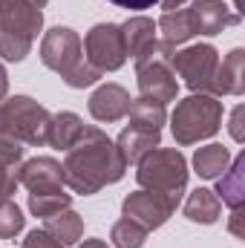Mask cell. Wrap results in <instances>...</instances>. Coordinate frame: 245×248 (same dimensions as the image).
<instances>
[{"instance_id":"19","label":"cell","mask_w":245,"mask_h":248,"mask_svg":"<svg viewBox=\"0 0 245 248\" xmlns=\"http://www.w3.org/2000/svg\"><path fill=\"white\" fill-rule=\"evenodd\" d=\"M231 150L225 144H205L193 153V173L199 179H219L231 165Z\"/></svg>"},{"instance_id":"25","label":"cell","mask_w":245,"mask_h":248,"mask_svg":"<svg viewBox=\"0 0 245 248\" xmlns=\"http://www.w3.org/2000/svg\"><path fill=\"white\" fill-rule=\"evenodd\" d=\"M147 234H150L147 228H141L138 222H133V219H127V217H122V219L110 228V240H113L116 248H144Z\"/></svg>"},{"instance_id":"30","label":"cell","mask_w":245,"mask_h":248,"mask_svg":"<svg viewBox=\"0 0 245 248\" xmlns=\"http://www.w3.org/2000/svg\"><path fill=\"white\" fill-rule=\"evenodd\" d=\"M243 116H245V107H243V104H237V107H234V113H231V124H228V130H231V139H234V141H245Z\"/></svg>"},{"instance_id":"2","label":"cell","mask_w":245,"mask_h":248,"mask_svg":"<svg viewBox=\"0 0 245 248\" xmlns=\"http://www.w3.org/2000/svg\"><path fill=\"white\" fill-rule=\"evenodd\" d=\"M41 63L52 72H58L63 78L66 87L72 90H84V87H92L95 81H101L104 75L90 66L84 58V44H81V35L72 32L69 26H52L44 41H41Z\"/></svg>"},{"instance_id":"9","label":"cell","mask_w":245,"mask_h":248,"mask_svg":"<svg viewBox=\"0 0 245 248\" xmlns=\"http://www.w3.org/2000/svg\"><path fill=\"white\" fill-rule=\"evenodd\" d=\"M84 58L90 66H95L101 75L122 69L127 61L124 52V38L119 23H95L87 35H84Z\"/></svg>"},{"instance_id":"8","label":"cell","mask_w":245,"mask_h":248,"mask_svg":"<svg viewBox=\"0 0 245 248\" xmlns=\"http://www.w3.org/2000/svg\"><path fill=\"white\" fill-rule=\"evenodd\" d=\"M170 66L190 93L214 95V75L219 66V52L214 44H193V46H184L179 52H173Z\"/></svg>"},{"instance_id":"14","label":"cell","mask_w":245,"mask_h":248,"mask_svg":"<svg viewBox=\"0 0 245 248\" xmlns=\"http://www.w3.org/2000/svg\"><path fill=\"white\" fill-rule=\"evenodd\" d=\"M159 144H162V130H150V127H138V124L124 127L116 139V147H119L127 168L138 165V159L147 156L150 150H156Z\"/></svg>"},{"instance_id":"6","label":"cell","mask_w":245,"mask_h":248,"mask_svg":"<svg viewBox=\"0 0 245 248\" xmlns=\"http://www.w3.org/2000/svg\"><path fill=\"white\" fill-rule=\"evenodd\" d=\"M49 124L52 113L29 95L0 101V136H9L23 147H44L49 141Z\"/></svg>"},{"instance_id":"23","label":"cell","mask_w":245,"mask_h":248,"mask_svg":"<svg viewBox=\"0 0 245 248\" xmlns=\"http://www.w3.org/2000/svg\"><path fill=\"white\" fill-rule=\"evenodd\" d=\"M130 124H138V127H150V130H162L168 122V107L159 104V101H150V98H133L130 104V113H127Z\"/></svg>"},{"instance_id":"29","label":"cell","mask_w":245,"mask_h":248,"mask_svg":"<svg viewBox=\"0 0 245 248\" xmlns=\"http://www.w3.org/2000/svg\"><path fill=\"white\" fill-rule=\"evenodd\" d=\"M20 248H66V246H63V243H58L49 231L35 228V231H29V234H26V240L20 243Z\"/></svg>"},{"instance_id":"21","label":"cell","mask_w":245,"mask_h":248,"mask_svg":"<svg viewBox=\"0 0 245 248\" xmlns=\"http://www.w3.org/2000/svg\"><path fill=\"white\" fill-rule=\"evenodd\" d=\"M44 231H49L58 243L63 246H78L81 237H84V217L75 214L72 208H66L55 217H46L44 219Z\"/></svg>"},{"instance_id":"13","label":"cell","mask_w":245,"mask_h":248,"mask_svg":"<svg viewBox=\"0 0 245 248\" xmlns=\"http://www.w3.org/2000/svg\"><path fill=\"white\" fill-rule=\"evenodd\" d=\"M130 104H133V98H130V93L124 90L122 84H101L92 95H90V116L95 119V122L101 124H116L127 119V113H130Z\"/></svg>"},{"instance_id":"16","label":"cell","mask_w":245,"mask_h":248,"mask_svg":"<svg viewBox=\"0 0 245 248\" xmlns=\"http://www.w3.org/2000/svg\"><path fill=\"white\" fill-rule=\"evenodd\" d=\"M245 93V49L237 46L231 49L219 66H216V75H214V95L222 98V95H243Z\"/></svg>"},{"instance_id":"27","label":"cell","mask_w":245,"mask_h":248,"mask_svg":"<svg viewBox=\"0 0 245 248\" xmlns=\"http://www.w3.org/2000/svg\"><path fill=\"white\" fill-rule=\"evenodd\" d=\"M17 185H20V182H17V168L0 162V202L12 199L15 190H17Z\"/></svg>"},{"instance_id":"3","label":"cell","mask_w":245,"mask_h":248,"mask_svg":"<svg viewBox=\"0 0 245 248\" xmlns=\"http://www.w3.org/2000/svg\"><path fill=\"white\" fill-rule=\"evenodd\" d=\"M49 0H0V58L20 63L44 29V9Z\"/></svg>"},{"instance_id":"10","label":"cell","mask_w":245,"mask_h":248,"mask_svg":"<svg viewBox=\"0 0 245 248\" xmlns=\"http://www.w3.org/2000/svg\"><path fill=\"white\" fill-rule=\"evenodd\" d=\"M122 214L127 217V219L138 222L141 228L156 231V228H162V225L176 214V205H170V202L162 199L159 193L136 190V193H130V196L122 202Z\"/></svg>"},{"instance_id":"31","label":"cell","mask_w":245,"mask_h":248,"mask_svg":"<svg viewBox=\"0 0 245 248\" xmlns=\"http://www.w3.org/2000/svg\"><path fill=\"white\" fill-rule=\"evenodd\" d=\"M119 9H130V12H141V9H153L159 0H110Z\"/></svg>"},{"instance_id":"34","label":"cell","mask_w":245,"mask_h":248,"mask_svg":"<svg viewBox=\"0 0 245 248\" xmlns=\"http://www.w3.org/2000/svg\"><path fill=\"white\" fill-rule=\"evenodd\" d=\"M240 217H243V208L231 214V234H240Z\"/></svg>"},{"instance_id":"1","label":"cell","mask_w":245,"mask_h":248,"mask_svg":"<svg viewBox=\"0 0 245 248\" xmlns=\"http://www.w3.org/2000/svg\"><path fill=\"white\" fill-rule=\"evenodd\" d=\"M63 185L78 196H92L107 185L122 182L127 173L116 141L95 124H84L81 139L66 150L63 159Z\"/></svg>"},{"instance_id":"17","label":"cell","mask_w":245,"mask_h":248,"mask_svg":"<svg viewBox=\"0 0 245 248\" xmlns=\"http://www.w3.org/2000/svg\"><path fill=\"white\" fill-rule=\"evenodd\" d=\"M214 193H216L219 202L228 205L231 211H240V208H243V202H245V153H240V156L231 159L228 170L216 179V190H214Z\"/></svg>"},{"instance_id":"26","label":"cell","mask_w":245,"mask_h":248,"mask_svg":"<svg viewBox=\"0 0 245 248\" xmlns=\"http://www.w3.org/2000/svg\"><path fill=\"white\" fill-rule=\"evenodd\" d=\"M23 225H26V217L17 208V202L12 199L0 202V240H15L23 231Z\"/></svg>"},{"instance_id":"28","label":"cell","mask_w":245,"mask_h":248,"mask_svg":"<svg viewBox=\"0 0 245 248\" xmlns=\"http://www.w3.org/2000/svg\"><path fill=\"white\" fill-rule=\"evenodd\" d=\"M23 144L20 141H15V139H9V136H0V162H6V165H20L23 162Z\"/></svg>"},{"instance_id":"20","label":"cell","mask_w":245,"mask_h":248,"mask_svg":"<svg viewBox=\"0 0 245 248\" xmlns=\"http://www.w3.org/2000/svg\"><path fill=\"white\" fill-rule=\"evenodd\" d=\"M81 130H84V122L81 116L69 113V110H61V113H52V124H49V147L55 150H69L78 139H81Z\"/></svg>"},{"instance_id":"35","label":"cell","mask_w":245,"mask_h":248,"mask_svg":"<svg viewBox=\"0 0 245 248\" xmlns=\"http://www.w3.org/2000/svg\"><path fill=\"white\" fill-rule=\"evenodd\" d=\"M78 248H110V246H107L104 240H84Z\"/></svg>"},{"instance_id":"11","label":"cell","mask_w":245,"mask_h":248,"mask_svg":"<svg viewBox=\"0 0 245 248\" xmlns=\"http://www.w3.org/2000/svg\"><path fill=\"white\" fill-rule=\"evenodd\" d=\"M187 17L193 26V35H222L228 26L240 23V12H234L225 0H193L187 6Z\"/></svg>"},{"instance_id":"5","label":"cell","mask_w":245,"mask_h":248,"mask_svg":"<svg viewBox=\"0 0 245 248\" xmlns=\"http://www.w3.org/2000/svg\"><path fill=\"white\" fill-rule=\"evenodd\" d=\"M222 101L208 93H190L187 98L176 101V110L170 113V133L176 144H199L219 133L222 127Z\"/></svg>"},{"instance_id":"33","label":"cell","mask_w":245,"mask_h":248,"mask_svg":"<svg viewBox=\"0 0 245 248\" xmlns=\"http://www.w3.org/2000/svg\"><path fill=\"white\" fill-rule=\"evenodd\" d=\"M159 3H162V9H165V12H173V9H182L187 0H159Z\"/></svg>"},{"instance_id":"32","label":"cell","mask_w":245,"mask_h":248,"mask_svg":"<svg viewBox=\"0 0 245 248\" xmlns=\"http://www.w3.org/2000/svg\"><path fill=\"white\" fill-rule=\"evenodd\" d=\"M6 93H9V72H6V66L0 61V101L6 98Z\"/></svg>"},{"instance_id":"7","label":"cell","mask_w":245,"mask_h":248,"mask_svg":"<svg viewBox=\"0 0 245 248\" xmlns=\"http://www.w3.org/2000/svg\"><path fill=\"white\" fill-rule=\"evenodd\" d=\"M173 52H176V49L159 38L156 46H153L141 61H136V84H138V95H141V98L159 101V104H165V107H168L170 101H176V95H179V81H176V72H173V66H170Z\"/></svg>"},{"instance_id":"4","label":"cell","mask_w":245,"mask_h":248,"mask_svg":"<svg viewBox=\"0 0 245 248\" xmlns=\"http://www.w3.org/2000/svg\"><path fill=\"white\" fill-rule=\"evenodd\" d=\"M187 159L173 147H156L147 156L138 159L136 165V182L141 190L159 193L162 199H168L170 205L179 208L187 187Z\"/></svg>"},{"instance_id":"12","label":"cell","mask_w":245,"mask_h":248,"mask_svg":"<svg viewBox=\"0 0 245 248\" xmlns=\"http://www.w3.org/2000/svg\"><path fill=\"white\" fill-rule=\"evenodd\" d=\"M17 182L29 193H49L63 190V168L52 156H35L17 165Z\"/></svg>"},{"instance_id":"15","label":"cell","mask_w":245,"mask_h":248,"mask_svg":"<svg viewBox=\"0 0 245 248\" xmlns=\"http://www.w3.org/2000/svg\"><path fill=\"white\" fill-rule=\"evenodd\" d=\"M122 26V38H124V52L127 58H133V63L141 61L153 46H156V23L144 15H136V17H127Z\"/></svg>"},{"instance_id":"24","label":"cell","mask_w":245,"mask_h":248,"mask_svg":"<svg viewBox=\"0 0 245 248\" xmlns=\"http://www.w3.org/2000/svg\"><path fill=\"white\" fill-rule=\"evenodd\" d=\"M69 205H72V193H66V190L29 193V211H32V217H41V219L61 214V211H66Z\"/></svg>"},{"instance_id":"18","label":"cell","mask_w":245,"mask_h":248,"mask_svg":"<svg viewBox=\"0 0 245 248\" xmlns=\"http://www.w3.org/2000/svg\"><path fill=\"white\" fill-rule=\"evenodd\" d=\"M182 211L190 222L214 225V222L222 217V202H219V196H216L211 187H196V190H190V196L184 199Z\"/></svg>"},{"instance_id":"22","label":"cell","mask_w":245,"mask_h":248,"mask_svg":"<svg viewBox=\"0 0 245 248\" xmlns=\"http://www.w3.org/2000/svg\"><path fill=\"white\" fill-rule=\"evenodd\" d=\"M156 29L162 32V41L170 44L173 49L187 44L193 38V26H190V17H187V9H173V12H165L156 23Z\"/></svg>"}]
</instances>
